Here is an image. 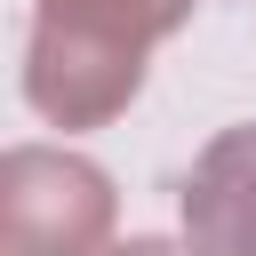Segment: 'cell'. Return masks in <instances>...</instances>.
Returning <instances> with one entry per match:
<instances>
[{
    "label": "cell",
    "mask_w": 256,
    "mask_h": 256,
    "mask_svg": "<svg viewBox=\"0 0 256 256\" xmlns=\"http://www.w3.org/2000/svg\"><path fill=\"white\" fill-rule=\"evenodd\" d=\"M192 256H256V128H224L184 184Z\"/></svg>",
    "instance_id": "7a4b0ae2"
},
{
    "label": "cell",
    "mask_w": 256,
    "mask_h": 256,
    "mask_svg": "<svg viewBox=\"0 0 256 256\" xmlns=\"http://www.w3.org/2000/svg\"><path fill=\"white\" fill-rule=\"evenodd\" d=\"M112 216V192L96 168L56 152H8L0 160V256H80Z\"/></svg>",
    "instance_id": "6da1fadb"
},
{
    "label": "cell",
    "mask_w": 256,
    "mask_h": 256,
    "mask_svg": "<svg viewBox=\"0 0 256 256\" xmlns=\"http://www.w3.org/2000/svg\"><path fill=\"white\" fill-rule=\"evenodd\" d=\"M112 256H176V248H160V240H136V248H112Z\"/></svg>",
    "instance_id": "3957f363"
}]
</instances>
